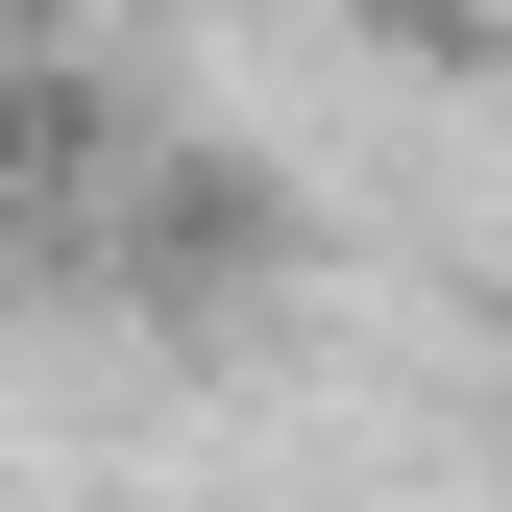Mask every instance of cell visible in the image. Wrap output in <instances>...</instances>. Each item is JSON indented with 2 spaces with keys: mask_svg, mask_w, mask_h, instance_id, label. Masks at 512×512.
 Here are the masks:
<instances>
[{
  "mask_svg": "<svg viewBox=\"0 0 512 512\" xmlns=\"http://www.w3.org/2000/svg\"><path fill=\"white\" fill-rule=\"evenodd\" d=\"M366 25H391V49H488V0H366Z\"/></svg>",
  "mask_w": 512,
  "mask_h": 512,
  "instance_id": "6da1fadb",
  "label": "cell"
},
{
  "mask_svg": "<svg viewBox=\"0 0 512 512\" xmlns=\"http://www.w3.org/2000/svg\"><path fill=\"white\" fill-rule=\"evenodd\" d=\"M0 171H25V74H0Z\"/></svg>",
  "mask_w": 512,
  "mask_h": 512,
  "instance_id": "7a4b0ae2",
  "label": "cell"
},
{
  "mask_svg": "<svg viewBox=\"0 0 512 512\" xmlns=\"http://www.w3.org/2000/svg\"><path fill=\"white\" fill-rule=\"evenodd\" d=\"M488 25H512V0H488Z\"/></svg>",
  "mask_w": 512,
  "mask_h": 512,
  "instance_id": "3957f363",
  "label": "cell"
}]
</instances>
